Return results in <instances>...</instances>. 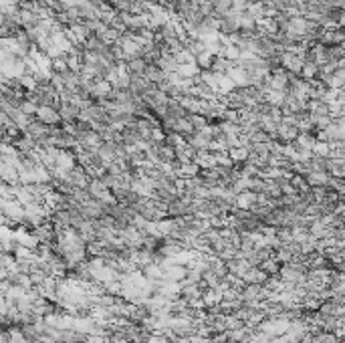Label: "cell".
<instances>
[{"label":"cell","instance_id":"obj_1","mask_svg":"<svg viewBox=\"0 0 345 343\" xmlns=\"http://www.w3.org/2000/svg\"><path fill=\"white\" fill-rule=\"evenodd\" d=\"M36 119H40L47 126H63V117L59 113L57 107H49V105H38L36 109Z\"/></svg>","mask_w":345,"mask_h":343},{"label":"cell","instance_id":"obj_2","mask_svg":"<svg viewBox=\"0 0 345 343\" xmlns=\"http://www.w3.org/2000/svg\"><path fill=\"white\" fill-rule=\"evenodd\" d=\"M299 127L297 126H291V123H285V121H281V126H279V129H277V140L281 142V144H293L297 137H299Z\"/></svg>","mask_w":345,"mask_h":343},{"label":"cell","instance_id":"obj_3","mask_svg":"<svg viewBox=\"0 0 345 343\" xmlns=\"http://www.w3.org/2000/svg\"><path fill=\"white\" fill-rule=\"evenodd\" d=\"M59 113H61V117H63V123H73V121H77L79 115H81V107L75 105L73 101H65V103H61V107H59Z\"/></svg>","mask_w":345,"mask_h":343},{"label":"cell","instance_id":"obj_4","mask_svg":"<svg viewBox=\"0 0 345 343\" xmlns=\"http://www.w3.org/2000/svg\"><path fill=\"white\" fill-rule=\"evenodd\" d=\"M226 75L234 81V83H236V87H251V75H248L246 69H242V67H238V65H234Z\"/></svg>","mask_w":345,"mask_h":343},{"label":"cell","instance_id":"obj_5","mask_svg":"<svg viewBox=\"0 0 345 343\" xmlns=\"http://www.w3.org/2000/svg\"><path fill=\"white\" fill-rule=\"evenodd\" d=\"M196 158H198V149H194L188 142L182 147L176 149V160L180 163H192V162H196Z\"/></svg>","mask_w":345,"mask_h":343},{"label":"cell","instance_id":"obj_6","mask_svg":"<svg viewBox=\"0 0 345 343\" xmlns=\"http://www.w3.org/2000/svg\"><path fill=\"white\" fill-rule=\"evenodd\" d=\"M305 178H307V184L311 188H319V186L327 188L329 182H331V174L329 172H309Z\"/></svg>","mask_w":345,"mask_h":343},{"label":"cell","instance_id":"obj_7","mask_svg":"<svg viewBox=\"0 0 345 343\" xmlns=\"http://www.w3.org/2000/svg\"><path fill=\"white\" fill-rule=\"evenodd\" d=\"M158 67L160 69H163L165 73H178V67H180V63L176 61V57L172 53H162V57H160V61H158Z\"/></svg>","mask_w":345,"mask_h":343},{"label":"cell","instance_id":"obj_8","mask_svg":"<svg viewBox=\"0 0 345 343\" xmlns=\"http://www.w3.org/2000/svg\"><path fill=\"white\" fill-rule=\"evenodd\" d=\"M315 142H317V135H315V133H299V137L293 142V145H295L297 149H305V152H313Z\"/></svg>","mask_w":345,"mask_h":343},{"label":"cell","instance_id":"obj_9","mask_svg":"<svg viewBox=\"0 0 345 343\" xmlns=\"http://www.w3.org/2000/svg\"><path fill=\"white\" fill-rule=\"evenodd\" d=\"M145 77L151 81V83H156V85H162L163 81H168V73H165L163 69H160L158 65H147Z\"/></svg>","mask_w":345,"mask_h":343},{"label":"cell","instance_id":"obj_10","mask_svg":"<svg viewBox=\"0 0 345 343\" xmlns=\"http://www.w3.org/2000/svg\"><path fill=\"white\" fill-rule=\"evenodd\" d=\"M174 131H178V133L184 135V137H190L192 133H196V127H194V123L190 121V117H182V119L176 121Z\"/></svg>","mask_w":345,"mask_h":343},{"label":"cell","instance_id":"obj_11","mask_svg":"<svg viewBox=\"0 0 345 343\" xmlns=\"http://www.w3.org/2000/svg\"><path fill=\"white\" fill-rule=\"evenodd\" d=\"M234 65H236V63L228 61L226 57H214V63H212V69H210V71H214V73H218V75H226Z\"/></svg>","mask_w":345,"mask_h":343},{"label":"cell","instance_id":"obj_12","mask_svg":"<svg viewBox=\"0 0 345 343\" xmlns=\"http://www.w3.org/2000/svg\"><path fill=\"white\" fill-rule=\"evenodd\" d=\"M301 77L307 79V81H313L319 77V65L313 63V61H305L303 63V69H301Z\"/></svg>","mask_w":345,"mask_h":343},{"label":"cell","instance_id":"obj_13","mask_svg":"<svg viewBox=\"0 0 345 343\" xmlns=\"http://www.w3.org/2000/svg\"><path fill=\"white\" fill-rule=\"evenodd\" d=\"M230 158H232V162L236 163V166H240V163H246L248 162V158H251V152H248V147H244V145H240V147H234V149H230Z\"/></svg>","mask_w":345,"mask_h":343},{"label":"cell","instance_id":"obj_14","mask_svg":"<svg viewBox=\"0 0 345 343\" xmlns=\"http://www.w3.org/2000/svg\"><path fill=\"white\" fill-rule=\"evenodd\" d=\"M212 63H214V54H210L208 51H204L202 54H198V57H196V65L202 69V71H210Z\"/></svg>","mask_w":345,"mask_h":343},{"label":"cell","instance_id":"obj_15","mask_svg":"<svg viewBox=\"0 0 345 343\" xmlns=\"http://www.w3.org/2000/svg\"><path fill=\"white\" fill-rule=\"evenodd\" d=\"M184 144H186V137L180 135L178 131H170L168 135H165V145H170V147H174V149L182 147Z\"/></svg>","mask_w":345,"mask_h":343},{"label":"cell","instance_id":"obj_16","mask_svg":"<svg viewBox=\"0 0 345 343\" xmlns=\"http://www.w3.org/2000/svg\"><path fill=\"white\" fill-rule=\"evenodd\" d=\"M313 154H315V156H325V158H329V156H331V144L325 142V140H317V142H315V147H313Z\"/></svg>","mask_w":345,"mask_h":343},{"label":"cell","instance_id":"obj_17","mask_svg":"<svg viewBox=\"0 0 345 343\" xmlns=\"http://www.w3.org/2000/svg\"><path fill=\"white\" fill-rule=\"evenodd\" d=\"M222 57H226V59H228V61H232V63H238V61H240V57H242V51H240L236 45H230V47H224Z\"/></svg>","mask_w":345,"mask_h":343},{"label":"cell","instance_id":"obj_18","mask_svg":"<svg viewBox=\"0 0 345 343\" xmlns=\"http://www.w3.org/2000/svg\"><path fill=\"white\" fill-rule=\"evenodd\" d=\"M53 71H54V73H67V71H69L67 54H61V57L53 59Z\"/></svg>","mask_w":345,"mask_h":343},{"label":"cell","instance_id":"obj_19","mask_svg":"<svg viewBox=\"0 0 345 343\" xmlns=\"http://www.w3.org/2000/svg\"><path fill=\"white\" fill-rule=\"evenodd\" d=\"M20 111L22 113H26V115H31V117H35L36 115V109H38V105L35 103V101H29V99H24L22 103H20Z\"/></svg>","mask_w":345,"mask_h":343}]
</instances>
